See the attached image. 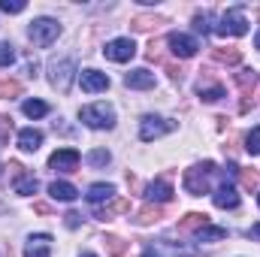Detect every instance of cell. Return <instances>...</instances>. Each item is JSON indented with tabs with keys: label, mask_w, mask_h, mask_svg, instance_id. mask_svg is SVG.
Segmentation results:
<instances>
[{
	"label": "cell",
	"mask_w": 260,
	"mask_h": 257,
	"mask_svg": "<svg viewBox=\"0 0 260 257\" xmlns=\"http://www.w3.org/2000/svg\"><path fill=\"white\" fill-rule=\"evenodd\" d=\"M212 176H218V167L212 164V160H206V164H197L191 170H185V191L194 194V197H203V194L212 191Z\"/></svg>",
	"instance_id": "obj_1"
},
{
	"label": "cell",
	"mask_w": 260,
	"mask_h": 257,
	"mask_svg": "<svg viewBox=\"0 0 260 257\" xmlns=\"http://www.w3.org/2000/svg\"><path fill=\"white\" fill-rule=\"evenodd\" d=\"M79 118L94 130H109L112 124H115V112H112V106H106V103L82 106V109H79Z\"/></svg>",
	"instance_id": "obj_2"
},
{
	"label": "cell",
	"mask_w": 260,
	"mask_h": 257,
	"mask_svg": "<svg viewBox=\"0 0 260 257\" xmlns=\"http://www.w3.org/2000/svg\"><path fill=\"white\" fill-rule=\"evenodd\" d=\"M73 79H76V61H73V58H55V61L49 64V82H52V88H58L61 94L70 91Z\"/></svg>",
	"instance_id": "obj_3"
},
{
	"label": "cell",
	"mask_w": 260,
	"mask_h": 257,
	"mask_svg": "<svg viewBox=\"0 0 260 257\" xmlns=\"http://www.w3.org/2000/svg\"><path fill=\"white\" fill-rule=\"evenodd\" d=\"M30 40H34V46H40V49H49L58 37H61V24L55 21V18H37L34 24H30Z\"/></svg>",
	"instance_id": "obj_4"
},
{
	"label": "cell",
	"mask_w": 260,
	"mask_h": 257,
	"mask_svg": "<svg viewBox=\"0 0 260 257\" xmlns=\"http://www.w3.org/2000/svg\"><path fill=\"white\" fill-rule=\"evenodd\" d=\"M221 37H245L248 34V18H245V12L242 9H227L224 15H221V24L215 27Z\"/></svg>",
	"instance_id": "obj_5"
},
{
	"label": "cell",
	"mask_w": 260,
	"mask_h": 257,
	"mask_svg": "<svg viewBox=\"0 0 260 257\" xmlns=\"http://www.w3.org/2000/svg\"><path fill=\"white\" fill-rule=\"evenodd\" d=\"M173 130H176V121H173V118L145 115V118L139 121V136H142L145 142H151V139H157V136H164V133H173Z\"/></svg>",
	"instance_id": "obj_6"
},
{
	"label": "cell",
	"mask_w": 260,
	"mask_h": 257,
	"mask_svg": "<svg viewBox=\"0 0 260 257\" xmlns=\"http://www.w3.org/2000/svg\"><path fill=\"white\" fill-rule=\"evenodd\" d=\"M103 55H106L109 61H115V64H124V61H130V58L136 55V46H133V40H130V37H118V40L106 43Z\"/></svg>",
	"instance_id": "obj_7"
},
{
	"label": "cell",
	"mask_w": 260,
	"mask_h": 257,
	"mask_svg": "<svg viewBox=\"0 0 260 257\" xmlns=\"http://www.w3.org/2000/svg\"><path fill=\"white\" fill-rule=\"evenodd\" d=\"M49 167L55 173H76L79 170V151L76 148H58L52 157H49Z\"/></svg>",
	"instance_id": "obj_8"
},
{
	"label": "cell",
	"mask_w": 260,
	"mask_h": 257,
	"mask_svg": "<svg viewBox=\"0 0 260 257\" xmlns=\"http://www.w3.org/2000/svg\"><path fill=\"white\" fill-rule=\"evenodd\" d=\"M9 170H12V179H15V194H21V197L37 194L40 182H37L34 176H27V173H24V167H21L18 160H9Z\"/></svg>",
	"instance_id": "obj_9"
},
{
	"label": "cell",
	"mask_w": 260,
	"mask_h": 257,
	"mask_svg": "<svg viewBox=\"0 0 260 257\" xmlns=\"http://www.w3.org/2000/svg\"><path fill=\"white\" fill-rule=\"evenodd\" d=\"M79 82H82V91H88V94H97V91L109 88V76L100 73V70H82Z\"/></svg>",
	"instance_id": "obj_10"
},
{
	"label": "cell",
	"mask_w": 260,
	"mask_h": 257,
	"mask_svg": "<svg viewBox=\"0 0 260 257\" xmlns=\"http://www.w3.org/2000/svg\"><path fill=\"white\" fill-rule=\"evenodd\" d=\"M52 254V236L49 233H34L24 245V257H49Z\"/></svg>",
	"instance_id": "obj_11"
},
{
	"label": "cell",
	"mask_w": 260,
	"mask_h": 257,
	"mask_svg": "<svg viewBox=\"0 0 260 257\" xmlns=\"http://www.w3.org/2000/svg\"><path fill=\"white\" fill-rule=\"evenodd\" d=\"M170 46H173V52L179 58H194L197 49H200V43H197L194 37H188V34H173L170 37Z\"/></svg>",
	"instance_id": "obj_12"
},
{
	"label": "cell",
	"mask_w": 260,
	"mask_h": 257,
	"mask_svg": "<svg viewBox=\"0 0 260 257\" xmlns=\"http://www.w3.org/2000/svg\"><path fill=\"white\" fill-rule=\"evenodd\" d=\"M124 85H127V88H136V91H148V88H154V73L145 70V67L130 70L127 76H124Z\"/></svg>",
	"instance_id": "obj_13"
},
{
	"label": "cell",
	"mask_w": 260,
	"mask_h": 257,
	"mask_svg": "<svg viewBox=\"0 0 260 257\" xmlns=\"http://www.w3.org/2000/svg\"><path fill=\"white\" fill-rule=\"evenodd\" d=\"M215 206H218V209H236V206H239V194H236V188H233L230 182H221V185H218V191H215Z\"/></svg>",
	"instance_id": "obj_14"
},
{
	"label": "cell",
	"mask_w": 260,
	"mask_h": 257,
	"mask_svg": "<svg viewBox=\"0 0 260 257\" xmlns=\"http://www.w3.org/2000/svg\"><path fill=\"white\" fill-rule=\"evenodd\" d=\"M197 91H200V97L206 100V103H215V100H221L227 91H224V85L221 82H209L206 76L200 79V85H197Z\"/></svg>",
	"instance_id": "obj_15"
},
{
	"label": "cell",
	"mask_w": 260,
	"mask_h": 257,
	"mask_svg": "<svg viewBox=\"0 0 260 257\" xmlns=\"http://www.w3.org/2000/svg\"><path fill=\"white\" fill-rule=\"evenodd\" d=\"M160 24H167V18H164V15H133V18H130V27H133V30H139V34L154 30V27H160Z\"/></svg>",
	"instance_id": "obj_16"
},
{
	"label": "cell",
	"mask_w": 260,
	"mask_h": 257,
	"mask_svg": "<svg viewBox=\"0 0 260 257\" xmlns=\"http://www.w3.org/2000/svg\"><path fill=\"white\" fill-rule=\"evenodd\" d=\"M160 218H164V209H160V206H154V203H148V206H142V209L136 212V218H133V221H136L139 227H148V224H157Z\"/></svg>",
	"instance_id": "obj_17"
},
{
	"label": "cell",
	"mask_w": 260,
	"mask_h": 257,
	"mask_svg": "<svg viewBox=\"0 0 260 257\" xmlns=\"http://www.w3.org/2000/svg\"><path fill=\"white\" fill-rule=\"evenodd\" d=\"M148 200L157 206V203H170L173 200V188H170V182H164V179H157V182H151L148 185Z\"/></svg>",
	"instance_id": "obj_18"
},
{
	"label": "cell",
	"mask_w": 260,
	"mask_h": 257,
	"mask_svg": "<svg viewBox=\"0 0 260 257\" xmlns=\"http://www.w3.org/2000/svg\"><path fill=\"white\" fill-rule=\"evenodd\" d=\"M40 145H43V133H40V130L24 127L18 133V148H21V151H37Z\"/></svg>",
	"instance_id": "obj_19"
},
{
	"label": "cell",
	"mask_w": 260,
	"mask_h": 257,
	"mask_svg": "<svg viewBox=\"0 0 260 257\" xmlns=\"http://www.w3.org/2000/svg\"><path fill=\"white\" fill-rule=\"evenodd\" d=\"M203 227H209V215H203V212H188L182 221H179V230L182 233H188V230H203Z\"/></svg>",
	"instance_id": "obj_20"
},
{
	"label": "cell",
	"mask_w": 260,
	"mask_h": 257,
	"mask_svg": "<svg viewBox=\"0 0 260 257\" xmlns=\"http://www.w3.org/2000/svg\"><path fill=\"white\" fill-rule=\"evenodd\" d=\"M212 61L233 67V64H239V61H242V52H239L236 46H227V49H212Z\"/></svg>",
	"instance_id": "obj_21"
},
{
	"label": "cell",
	"mask_w": 260,
	"mask_h": 257,
	"mask_svg": "<svg viewBox=\"0 0 260 257\" xmlns=\"http://www.w3.org/2000/svg\"><path fill=\"white\" fill-rule=\"evenodd\" d=\"M49 194H52L55 200H61V203H73V200L79 197V191H76L70 182H52V185H49Z\"/></svg>",
	"instance_id": "obj_22"
},
{
	"label": "cell",
	"mask_w": 260,
	"mask_h": 257,
	"mask_svg": "<svg viewBox=\"0 0 260 257\" xmlns=\"http://www.w3.org/2000/svg\"><path fill=\"white\" fill-rule=\"evenodd\" d=\"M257 82H260V73H254V70H242V73H236V85L242 88L245 97H251V91L257 88Z\"/></svg>",
	"instance_id": "obj_23"
},
{
	"label": "cell",
	"mask_w": 260,
	"mask_h": 257,
	"mask_svg": "<svg viewBox=\"0 0 260 257\" xmlns=\"http://www.w3.org/2000/svg\"><path fill=\"white\" fill-rule=\"evenodd\" d=\"M124 212H130V200H115L112 206L97 209L94 215H97V221H112V215H124Z\"/></svg>",
	"instance_id": "obj_24"
},
{
	"label": "cell",
	"mask_w": 260,
	"mask_h": 257,
	"mask_svg": "<svg viewBox=\"0 0 260 257\" xmlns=\"http://www.w3.org/2000/svg\"><path fill=\"white\" fill-rule=\"evenodd\" d=\"M103 245H106V251H109L112 257H124L127 248H130L127 242H124L121 236H115V233H106V236H103Z\"/></svg>",
	"instance_id": "obj_25"
},
{
	"label": "cell",
	"mask_w": 260,
	"mask_h": 257,
	"mask_svg": "<svg viewBox=\"0 0 260 257\" xmlns=\"http://www.w3.org/2000/svg\"><path fill=\"white\" fill-rule=\"evenodd\" d=\"M112 194H115V188H112V185L97 182V185H91V188H88V194H85V197H88L91 203H103V200H112Z\"/></svg>",
	"instance_id": "obj_26"
},
{
	"label": "cell",
	"mask_w": 260,
	"mask_h": 257,
	"mask_svg": "<svg viewBox=\"0 0 260 257\" xmlns=\"http://www.w3.org/2000/svg\"><path fill=\"white\" fill-rule=\"evenodd\" d=\"M21 94V82L18 79H0V100H12Z\"/></svg>",
	"instance_id": "obj_27"
},
{
	"label": "cell",
	"mask_w": 260,
	"mask_h": 257,
	"mask_svg": "<svg viewBox=\"0 0 260 257\" xmlns=\"http://www.w3.org/2000/svg\"><path fill=\"white\" fill-rule=\"evenodd\" d=\"M21 109H24L27 118H43V115H49V103H43V100H27Z\"/></svg>",
	"instance_id": "obj_28"
},
{
	"label": "cell",
	"mask_w": 260,
	"mask_h": 257,
	"mask_svg": "<svg viewBox=\"0 0 260 257\" xmlns=\"http://www.w3.org/2000/svg\"><path fill=\"white\" fill-rule=\"evenodd\" d=\"M197 236H200V242H215V239H224L227 230H224V227H203Z\"/></svg>",
	"instance_id": "obj_29"
},
{
	"label": "cell",
	"mask_w": 260,
	"mask_h": 257,
	"mask_svg": "<svg viewBox=\"0 0 260 257\" xmlns=\"http://www.w3.org/2000/svg\"><path fill=\"white\" fill-rule=\"evenodd\" d=\"M109 160H112V154H109L106 148H94V151L88 154V164H91V167H106Z\"/></svg>",
	"instance_id": "obj_30"
},
{
	"label": "cell",
	"mask_w": 260,
	"mask_h": 257,
	"mask_svg": "<svg viewBox=\"0 0 260 257\" xmlns=\"http://www.w3.org/2000/svg\"><path fill=\"white\" fill-rule=\"evenodd\" d=\"M245 151L254 157V154H260V127H254L248 136H245Z\"/></svg>",
	"instance_id": "obj_31"
},
{
	"label": "cell",
	"mask_w": 260,
	"mask_h": 257,
	"mask_svg": "<svg viewBox=\"0 0 260 257\" xmlns=\"http://www.w3.org/2000/svg\"><path fill=\"white\" fill-rule=\"evenodd\" d=\"M194 30L197 34H209V30H212V12H200V15H194Z\"/></svg>",
	"instance_id": "obj_32"
},
{
	"label": "cell",
	"mask_w": 260,
	"mask_h": 257,
	"mask_svg": "<svg viewBox=\"0 0 260 257\" xmlns=\"http://www.w3.org/2000/svg\"><path fill=\"white\" fill-rule=\"evenodd\" d=\"M236 173H239V182H242L245 191H254L257 188V173L254 170H236Z\"/></svg>",
	"instance_id": "obj_33"
},
{
	"label": "cell",
	"mask_w": 260,
	"mask_h": 257,
	"mask_svg": "<svg viewBox=\"0 0 260 257\" xmlns=\"http://www.w3.org/2000/svg\"><path fill=\"white\" fill-rule=\"evenodd\" d=\"M145 58L148 61H160L164 58V40H151L148 49H145Z\"/></svg>",
	"instance_id": "obj_34"
},
{
	"label": "cell",
	"mask_w": 260,
	"mask_h": 257,
	"mask_svg": "<svg viewBox=\"0 0 260 257\" xmlns=\"http://www.w3.org/2000/svg\"><path fill=\"white\" fill-rule=\"evenodd\" d=\"M15 61V49L9 43H0V67H9Z\"/></svg>",
	"instance_id": "obj_35"
},
{
	"label": "cell",
	"mask_w": 260,
	"mask_h": 257,
	"mask_svg": "<svg viewBox=\"0 0 260 257\" xmlns=\"http://www.w3.org/2000/svg\"><path fill=\"white\" fill-rule=\"evenodd\" d=\"M0 9L15 15V12H24V0H0Z\"/></svg>",
	"instance_id": "obj_36"
},
{
	"label": "cell",
	"mask_w": 260,
	"mask_h": 257,
	"mask_svg": "<svg viewBox=\"0 0 260 257\" xmlns=\"http://www.w3.org/2000/svg\"><path fill=\"white\" fill-rule=\"evenodd\" d=\"M167 73H170V79H182V76H185L182 64H167Z\"/></svg>",
	"instance_id": "obj_37"
},
{
	"label": "cell",
	"mask_w": 260,
	"mask_h": 257,
	"mask_svg": "<svg viewBox=\"0 0 260 257\" xmlns=\"http://www.w3.org/2000/svg\"><path fill=\"white\" fill-rule=\"evenodd\" d=\"M64 224L70 227V230H76V227H79V215H76V212H67V215H64Z\"/></svg>",
	"instance_id": "obj_38"
},
{
	"label": "cell",
	"mask_w": 260,
	"mask_h": 257,
	"mask_svg": "<svg viewBox=\"0 0 260 257\" xmlns=\"http://www.w3.org/2000/svg\"><path fill=\"white\" fill-rule=\"evenodd\" d=\"M34 212H37V215H49L52 206H49V203H34Z\"/></svg>",
	"instance_id": "obj_39"
},
{
	"label": "cell",
	"mask_w": 260,
	"mask_h": 257,
	"mask_svg": "<svg viewBox=\"0 0 260 257\" xmlns=\"http://www.w3.org/2000/svg\"><path fill=\"white\" fill-rule=\"evenodd\" d=\"M142 257H164V254H160V251H157V248H154V245H148V248H145V251H142Z\"/></svg>",
	"instance_id": "obj_40"
},
{
	"label": "cell",
	"mask_w": 260,
	"mask_h": 257,
	"mask_svg": "<svg viewBox=\"0 0 260 257\" xmlns=\"http://www.w3.org/2000/svg\"><path fill=\"white\" fill-rule=\"evenodd\" d=\"M251 233H254V236H260V224H257V227H254V230H251Z\"/></svg>",
	"instance_id": "obj_41"
},
{
	"label": "cell",
	"mask_w": 260,
	"mask_h": 257,
	"mask_svg": "<svg viewBox=\"0 0 260 257\" xmlns=\"http://www.w3.org/2000/svg\"><path fill=\"white\" fill-rule=\"evenodd\" d=\"M254 43H257V49H260V34H257V40H254Z\"/></svg>",
	"instance_id": "obj_42"
},
{
	"label": "cell",
	"mask_w": 260,
	"mask_h": 257,
	"mask_svg": "<svg viewBox=\"0 0 260 257\" xmlns=\"http://www.w3.org/2000/svg\"><path fill=\"white\" fill-rule=\"evenodd\" d=\"M82 257H97V254H82Z\"/></svg>",
	"instance_id": "obj_43"
},
{
	"label": "cell",
	"mask_w": 260,
	"mask_h": 257,
	"mask_svg": "<svg viewBox=\"0 0 260 257\" xmlns=\"http://www.w3.org/2000/svg\"><path fill=\"white\" fill-rule=\"evenodd\" d=\"M257 203H260V194H257Z\"/></svg>",
	"instance_id": "obj_44"
}]
</instances>
